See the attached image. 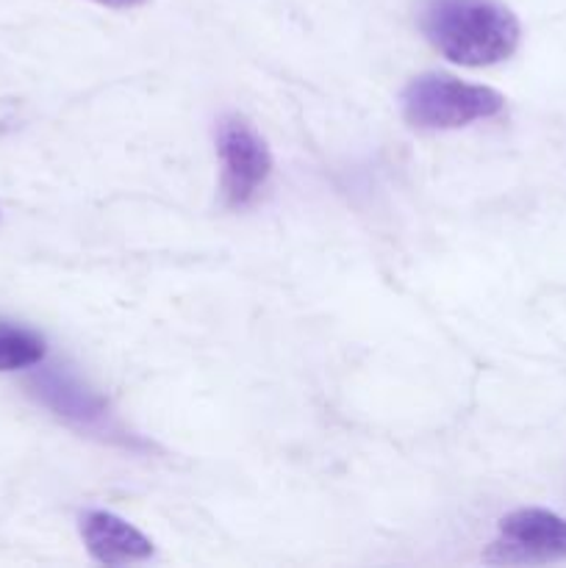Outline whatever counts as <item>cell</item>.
<instances>
[{
  "mask_svg": "<svg viewBox=\"0 0 566 568\" xmlns=\"http://www.w3.org/2000/svg\"><path fill=\"white\" fill-rule=\"evenodd\" d=\"M81 536L89 555L105 566L139 564L153 555V541L109 510H89L81 519Z\"/></svg>",
  "mask_w": 566,
  "mask_h": 568,
  "instance_id": "8992f818",
  "label": "cell"
},
{
  "mask_svg": "<svg viewBox=\"0 0 566 568\" xmlns=\"http://www.w3.org/2000/svg\"><path fill=\"white\" fill-rule=\"evenodd\" d=\"M427 42L461 67H492L519 48L522 26L497 0H427L422 9Z\"/></svg>",
  "mask_w": 566,
  "mask_h": 568,
  "instance_id": "6da1fadb",
  "label": "cell"
},
{
  "mask_svg": "<svg viewBox=\"0 0 566 568\" xmlns=\"http://www.w3.org/2000/svg\"><path fill=\"white\" fill-rule=\"evenodd\" d=\"M566 560V519L544 508H522L499 521V536L486 564L530 566Z\"/></svg>",
  "mask_w": 566,
  "mask_h": 568,
  "instance_id": "277c9868",
  "label": "cell"
},
{
  "mask_svg": "<svg viewBox=\"0 0 566 568\" xmlns=\"http://www.w3.org/2000/svg\"><path fill=\"white\" fill-rule=\"evenodd\" d=\"M48 353V344L31 327L0 322V372H17L39 366Z\"/></svg>",
  "mask_w": 566,
  "mask_h": 568,
  "instance_id": "52a82bcc",
  "label": "cell"
},
{
  "mask_svg": "<svg viewBox=\"0 0 566 568\" xmlns=\"http://www.w3.org/2000/svg\"><path fill=\"white\" fill-rule=\"evenodd\" d=\"M100 6H109V9H137V6H144L148 0H94Z\"/></svg>",
  "mask_w": 566,
  "mask_h": 568,
  "instance_id": "ba28073f",
  "label": "cell"
},
{
  "mask_svg": "<svg viewBox=\"0 0 566 568\" xmlns=\"http://www.w3.org/2000/svg\"><path fill=\"white\" fill-rule=\"evenodd\" d=\"M505 109V98L483 83H466L444 72L416 75L403 92L405 120L422 131H455L492 120Z\"/></svg>",
  "mask_w": 566,
  "mask_h": 568,
  "instance_id": "7a4b0ae2",
  "label": "cell"
},
{
  "mask_svg": "<svg viewBox=\"0 0 566 568\" xmlns=\"http://www.w3.org/2000/svg\"><path fill=\"white\" fill-rule=\"evenodd\" d=\"M33 397L44 405L48 410H53L59 419L70 422L75 427H92L103 425L105 422V399L98 392L87 386L78 375H72L70 369H42L33 375L31 381Z\"/></svg>",
  "mask_w": 566,
  "mask_h": 568,
  "instance_id": "5b68a950",
  "label": "cell"
},
{
  "mask_svg": "<svg viewBox=\"0 0 566 568\" xmlns=\"http://www.w3.org/2000/svg\"><path fill=\"white\" fill-rule=\"evenodd\" d=\"M222 166V197L231 209H247L272 175V153L264 136L244 116H225L216 128Z\"/></svg>",
  "mask_w": 566,
  "mask_h": 568,
  "instance_id": "3957f363",
  "label": "cell"
}]
</instances>
